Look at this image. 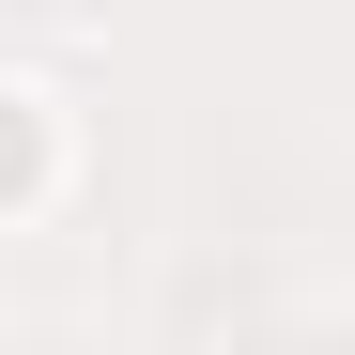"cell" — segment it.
Segmentation results:
<instances>
[{"mask_svg": "<svg viewBox=\"0 0 355 355\" xmlns=\"http://www.w3.org/2000/svg\"><path fill=\"white\" fill-rule=\"evenodd\" d=\"M46 186V124H31V93H0V216H16Z\"/></svg>", "mask_w": 355, "mask_h": 355, "instance_id": "cell-1", "label": "cell"}]
</instances>
